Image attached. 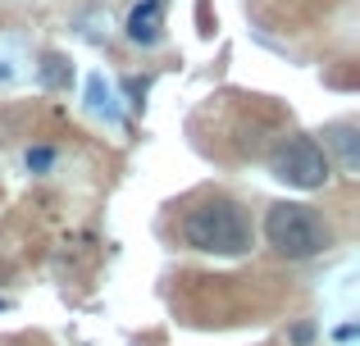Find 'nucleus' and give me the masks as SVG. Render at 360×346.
I'll list each match as a JSON object with an SVG mask.
<instances>
[{
  "label": "nucleus",
  "mask_w": 360,
  "mask_h": 346,
  "mask_svg": "<svg viewBox=\"0 0 360 346\" xmlns=\"http://www.w3.org/2000/svg\"><path fill=\"white\" fill-rule=\"evenodd\" d=\"M264 237H269V246L278 251L283 260H310V255H319V251H328V241H333L328 237V223L301 201L269 205V214H264Z\"/></svg>",
  "instance_id": "f03ea898"
},
{
  "label": "nucleus",
  "mask_w": 360,
  "mask_h": 346,
  "mask_svg": "<svg viewBox=\"0 0 360 346\" xmlns=\"http://www.w3.org/2000/svg\"><path fill=\"white\" fill-rule=\"evenodd\" d=\"M51 160H55V151H51V146H37V151H27V169H32V173L51 169Z\"/></svg>",
  "instance_id": "0eeeda50"
},
{
  "label": "nucleus",
  "mask_w": 360,
  "mask_h": 346,
  "mask_svg": "<svg viewBox=\"0 0 360 346\" xmlns=\"http://www.w3.org/2000/svg\"><path fill=\"white\" fill-rule=\"evenodd\" d=\"M160 23H165V0H141L128 14V36L137 46H155L160 41Z\"/></svg>",
  "instance_id": "20e7f679"
},
{
  "label": "nucleus",
  "mask_w": 360,
  "mask_h": 346,
  "mask_svg": "<svg viewBox=\"0 0 360 346\" xmlns=\"http://www.w3.org/2000/svg\"><path fill=\"white\" fill-rule=\"evenodd\" d=\"M183 241L192 251H205V255H246L251 251V223H246L238 201L214 196L183 219Z\"/></svg>",
  "instance_id": "f257e3e1"
},
{
  "label": "nucleus",
  "mask_w": 360,
  "mask_h": 346,
  "mask_svg": "<svg viewBox=\"0 0 360 346\" xmlns=\"http://www.w3.org/2000/svg\"><path fill=\"white\" fill-rule=\"evenodd\" d=\"M69 78H73V69L60 60V55H46L41 60V82L46 87H69Z\"/></svg>",
  "instance_id": "423d86ee"
},
{
  "label": "nucleus",
  "mask_w": 360,
  "mask_h": 346,
  "mask_svg": "<svg viewBox=\"0 0 360 346\" xmlns=\"http://www.w3.org/2000/svg\"><path fill=\"white\" fill-rule=\"evenodd\" d=\"M269 169L278 182L301 187V192H315V187L328 182V151L315 142V137H288V142L274 151Z\"/></svg>",
  "instance_id": "7ed1b4c3"
},
{
  "label": "nucleus",
  "mask_w": 360,
  "mask_h": 346,
  "mask_svg": "<svg viewBox=\"0 0 360 346\" xmlns=\"http://www.w3.org/2000/svg\"><path fill=\"white\" fill-rule=\"evenodd\" d=\"M310 338H315V324H301V328L292 333V342H310Z\"/></svg>",
  "instance_id": "6e6552de"
},
{
  "label": "nucleus",
  "mask_w": 360,
  "mask_h": 346,
  "mask_svg": "<svg viewBox=\"0 0 360 346\" xmlns=\"http://www.w3.org/2000/svg\"><path fill=\"white\" fill-rule=\"evenodd\" d=\"M324 151L338 155V164H342L347 173L360 169V137H356V124H328L324 128Z\"/></svg>",
  "instance_id": "39448f33"
}]
</instances>
